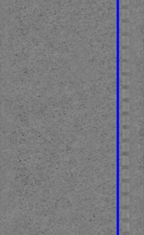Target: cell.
I'll return each instance as SVG.
<instances>
[{
  "label": "cell",
  "mask_w": 144,
  "mask_h": 235,
  "mask_svg": "<svg viewBox=\"0 0 144 235\" xmlns=\"http://www.w3.org/2000/svg\"><path fill=\"white\" fill-rule=\"evenodd\" d=\"M129 57H130V53L128 50H123L121 51V57L123 59H128Z\"/></svg>",
  "instance_id": "2e32d148"
},
{
  "label": "cell",
  "mask_w": 144,
  "mask_h": 235,
  "mask_svg": "<svg viewBox=\"0 0 144 235\" xmlns=\"http://www.w3.org/2000/svg\"><path fill=\"white\" fill-rule=\"evenodd\" d=\"M121 123L123 126H128L130 124V117L127 115H122L121 117Z\"/></svg>",
  "instance_id": "3957f363"
},
{
  "label": "cell",
  "mask_w": 144,
  "mask_h": 235,
  "mask_svg": "<svg viewBox=\"0 0 144 235\" xmlns=\"http://www.w3.org/2000/svg\"><path fill=\"white\" fill-rule=\"evenodd\" d=\"M121 43L123 46H128L130 43V39L128 36L126 35H123L121 38Z\"/></svg>",
  "instance_id": "7c38bea8"
},
{
  "label": "cell",
  "mask_w": 144,
  "mask_h": 235,
  "mask_svg": "<svg viewBox=\"0 0 144 235\" xmlns=\"http://www.w3.org/2000/svg\"><path fill=\"white\" fill-rule=\"evenodd\" d=\"M130 229V223H129L128 222L125 221V222H123V223H121V230L122 232H128Z\"/></svg>",
  "instance_id": "9c48e42d"
},
{
  "label": "cell",
  "mask_w": 144,
  "mask_h": 235,
  "mask_svg": "<svg viewBox=\"0 0 144 235\" xmlns=\"http://www.w3.org/2000/svg\"><path fill=\"white\" fill-rule=\"evenodd\" d=\"M130 149V145L128 142H122L120 145V150L123 152H127Z\"/></svg>",
  "instance_id": "52a82bcc"
},
{
  "label": "cell",
  "mask_w": 144,
  "mask_h": 235,
  "mask_svg": "<svg viewBox=\"0 0 144 235\" xmlns=\"http://www.w3.org/2000/svg\"><path fill=\"white\" fill-rule=\"evenodd\" d=\"M120 95L122 99H127L130 97V91L127 88H123L122 90H121Z\"/></svg>",
  "instance_id": "8fae6325"
},
{
  "label": "cell",
  "mask_w": 144,
  "mask_h": 235,
  "mask_svg": "<svg viewBox=\"0 0 144 235\" xmlns=\"http://www.w3.org/2000/svg\"><path fill=\"white\" fill-rule=\"evenodd\" d=\"M121 69L123 72H127L130 70V66L127 62H123L121 66Z\"/></svg>",
  "instance_id": "5bb4252c"
},
{
  "label": "cell",
  "mask_w": 144,
  "mask_h": 235,
  "mask_svg": "<svg viewBox=\"0 0 144 235\" xmlns=\"http://www.w3.org/2000/svg\"><path fill=\"white\" fill-rule=\"evenodd\" d=\"M121 3L123 6H126L129 3V0H121Z\"/></svg>",
  "instance_id": "ac0fdd59"
},
{
  "label": "cell",
  "mask_w": 144,
  "mask_h": 235,
  "mask_svg": "<svg viewBox=\"0 0 144 235\" xmlns=\"http://www.w3.org/2000/svg\"><path fill=\"white\" fill-rule=\"evenodd\" d=\"M121 110L124 112H127L130 110V105L127 101H123L121 104Z\"/></svg>",
  "instance_id": "ba28073f"
},
{
  "label": "cell",
  "mask_w": 144,
  "mask_h": 235,
  "mask_svg": "<svg viewBox=\"0 0 144 235\" xmlns=\"http://www.w3.org/2000/svg\"><path fill=\"white\" fill-rule=\"evenodd\" d=\"M130 202V198L128 195H123L121 196V197L120 198V203L122 206H127L128 205L129 203Z\"/></svg>",
  "instance_id": "6da1fadb"
},
{
  "label": "cell",
  "mask_w": 144,
  "mask_h": 235,
  "mask_svg": "<svg viewBox=\"0 0 144 235\" xmlns=\"http://www.w3.org/2000/svg\"><path fill=\"white\" fill-rule=\"evenodd\" d=\"M130 16V12L127 9H122L121 11V17L122 19H127Z\"/></svg>",
  "instance_id": "9a60e30c"
},
{
  "label": "cell",
  "mask_w": 144,
  "mask_h": 235,
  "mask_svg": "<svg viewBox=\"0 0 144 235\" xmlns=\"http://www.w3.org/2000/svg\"><path fill=\"white\" fill-rule=\"evenodd\" d=\"M131 173H130V171L127 169V168H124L121 170V176L122 177V179H128L130 177Z\"/></svg>",
  "instance_id": "5b68a950"
},
{
  "label": "cell",
  "mask_w": 144,
  "mask_h": 235,
  "mask_svg": "<svg viewBox=\"0 0 144 235\" xmlns=\"http://www.w3.org/2000/svg\"><path fill=\"white\" fill-rule=\"evenodd\" d=\"M129 25L126 23V22H124V23H123L121 26V31L123 32V33H127L128 31H129Z\"/></svg>",
  "instance_id": "e0dca14e"
},
{
  "label": "cell",
  "mask_w": 144,
  "mask_h": 235,
  "mask_svg": "<svg viewBox=\"0 0 144 235\" xmlns=\"http://www.w3.org/2000/svg\"><path fill=\"white\" fill-rule=\"evenodd\" d=\"M130 186L128 183L127 182H123L121 184L120 186V190L123 193H127L130 191Z\"/></svg>",
  "instance_id": "277c9868"
},
{
  "label": "cell",
  "mask_w": 144,
  "mask_h": 235,
  "mask_svg": "<svg viewBox=\"0 0 144 235\" xmlns=\"http://www.w3.org/2000/svg\"><path fill=\"white\" fill-rule=\"evenodd\" d=\"M121 82L123 86H128L130 84V78L127 75H123L121 77Z\"/></svg>",
  "instance_id": "4fadbf2b"
},
{
  "label": "cell",
  "mask_w": 144,
  "mask_h": 235,
  "mask_svg": "<svg viewBox=\"0 0 144 235\" xmlns=\"http://www.w3.org/2000/svg\"><path fill=\"white\" fill-rule=\"evenodd\" d=\"M130 216V211H129L127 208H124V209H122V210H121V213H120V217H121V218H122L123 219H129Z\"/></svg>",
  "instance_id": "8992f818"
},
{
  "label": "cell",
  "mask_w": 144,
  "mask_h": 235,
  "mask_svg": "<svg viewBox=\"0 0 144 235\" xmlns=\"http://www.w3.org/2000/svg\"><path fill=\"white\" fill-rule=\"evenodd\" d=\"M130 158L127 155H122L120 158V164L123 166H127L130 164Z\"/></svg>",
  "instance_id": "7a4b0ae2"
},
{
  "label": "cell",
  "mask_w": 144,
  "mask_h": 235,
  "mask_svg": "<svg viewBox=\"0 0 144 235\" xmlns=\"http://www.w3.org/2000/svg\"><path fill=\"white\" fill-rule=\"evenodd\" d=\"M130 135V130L128 129H127V128H123L121 130V136L122 137V139H128L129 136Z\"/></svg>",
  "instance_id": "30bf717a"
}]
</instances>
